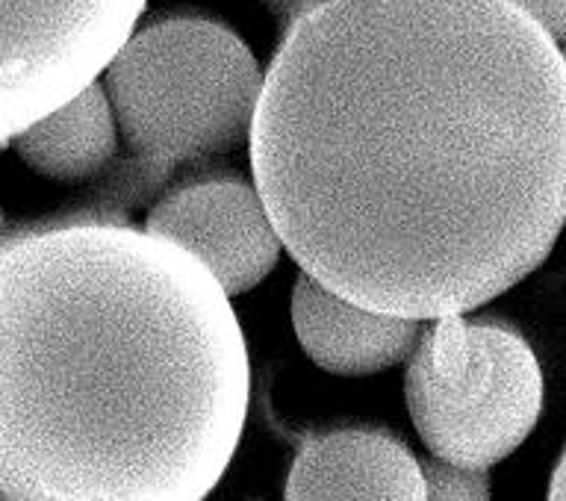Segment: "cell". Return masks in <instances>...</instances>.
<instances>
[{
	"instance_id": "6da1fadb",
	"label": "cell",
	"mask_w": 566,
	"mask_h": 501,
	"mask_svg": "<svg viewBox=\"0 0 566 501\" xmlns=\"http://www.w3.org/2000/svg\"><path fill=\"white\" fill-rule=\"evenodd\" d=\"M248 145L283 251L384 316H467L566 228V62L504 0H322Z\"/></svg>"
},
{
	"instance_id": "7a4b0ae2",
	"label": "cell",
	"mask_w": 566,
	"mask_h": 501,
	"mask_svg": "<svg viewBox=\"0 0 566 501\" xmlns=\"http://www.w3.org/2000/svg\"><path fill=\"white\" fill-rule=\"evenodd\" d=\"M248 405L242 325L184 248L122 225L0 248V501H203Z\"/></svg>"
},
{
	"instance_id": "3957f363",
	"label": "cell",
	"mask_w": 566,
	"mask_h": 501,
	"mask_svg": "<svg viewBox=\"0 0 566 501\" xmlns=\"http://www.w3.org/2000/svg\"><path fill=\"white\" fill-rule=\"evenodd\" d=\"M97 83L127 145L150 163L175 166L248 142L263 71L228 27L168 18L133 30Z\"/></svg>"
},
{
	"instance_id": "277c9868",
	"label": "cell",
	"mask_w": 566,
	"mask_h": 501,
	"mask_svg": "<svg viewBox=\"0 0 566 501\" xmlns=\"http://www.w3.org/2000/svg\"><path fill=\"white\" fill-rule=\"evenodd\" d=\"M405 398L433 458L490 469L528 440L543 410V369L502 325L437 319L407 357Z\"/></svg>"
},
{
	"instance_id": "5b68a950",
	"label": "cell",
	"mask_w": 566,
	"mask_h": 501,
	"mask_svg": "<svg viewBox=\"0 0 566 501\" xmlns=\"http://www.w3.org/2000/svg\"><path fill=\"white\" fill-rule=\"evenodd\" d=\"M148 0H0V142L92 86Z\"/></svg>"
},
{
	"instance_id": "8992f818",
	"label": "cell",
	"mask_w": 566,
	"mask_h": 501,
	"mask_svg": "<svg viewBox=\"0 0 566 501\" xmlns=\"http://www.w3.org/2000/svg\"><path fill=\"white\" fill-rule=\"evenodd\" d=\"M145 230L195 257L228 299L260 286L283 251L256 189L239 180L177 189L150 210Z\"/></svg>"
},
{
	"instance_id": "52a82bcc",
	"label": "cell",
	"mask_w": 566,
	"mask_h": 501,
	"mask_svg": "<svg viewBox=\"0 0 566 501\" xmlns=\"http://www.w3.org/2000/svg\"><path fill=\"white\" fill-rule=\"evenodd\" d=\"M283 501H424L422 463L387 434H327L301 449Z\"/></svg>"
},
{
	"instance_id": "ba28073f",
	"label": "cell",
	"mask_w": 566,
	"mask_h": 501,
	"mask_svg": "<svg viewBox=\"0 0 566 501\" xmlns=\"http://www.w3.org/2000/svg\"><path fill=\"white\" fill-rule=\"evenodd\" d=\"M292 327L318 369L343 378H366L407 361L422 322L357 307L301 274L292 292Z\"/></svg>"
},
{
	"instance_id": "9c48e42d",
	"label": "cell",
	"mask_w": 566,
	"mask_h": 501,
	"mask_svg": "<svg viewBox=\"0 0 566 501\" xmlns=\"http://www.w3.org/2000/svg\"><path fill=\"white\" fill-rule=\"evenodd\" d=\"M9 148L48 180L80 184L95 177L118 148V124L104 86L95 80L60 109L12 136Z\"/></svg>"
},
{
	"instance_id": "30bf717a",
	"label": "cell",
	"mask_w": 566,
	"mask_h": 501,
	"mask_svg": "<svg viewBox=\"0 0 566 501\" xmlns=\"http://www.w3.org/2000/svg\"><path fill=\"white\" fill-rule=\"evenodd\" d=\"M424 501H493L486 469H467L442 460L422 463Z\"/></svg>"
},
{
	"instance_id": "8fae6325",
	"label": "cell",
	"mask_w": 566,
	"mask_h": 501,
	"mask_svg": "<svg viewBox=\"0 0 566 501\" xmlns=\"http://www.w3.org/2000/svg\"><path fill=\"white\" fill-rule=\"evenodd\" d=\"M504 3L531 18L557 48L566 44V0H504Z\"/></svg>"
},
{
	"instance_id": "7c38bea8",
	"label": "cell",
	"mask_w": 566,
	"mask_h": 501,
	"mask_svg": "<svg viewBox=\"0 0 566 501\" xmlns=\"http://www.w3.org/2000/svg\"><path fill=\"white\" fill-rule=\"evenodd\" d=\"M546 501H566V449L557 460L555 472H552V484H548V499Z\"/></svg>"
},
{
	"instance_id": "4fadbf2b",
	"label": "cell",
	"mask_w": 566,
	"mask_h": 501,
	"mask_svg": "<svg viewBox=\"0 0 566 501\" xmlns=\"http://www.w3.org/2000/svg\"><path fill=\"white\" fill-rule=\"evenodd\" d=\"M9 142H12V139H9ZM9 142H0V150H3V148H9Z\"/></svg>"
},
{
	"instance_id": "5bb4252c",
	"label": "cell",
	"mask_w": 566,
	"mask_h": 501,
	"mask_svg": "<svg viewBox=\"0 0 566 501\" xmlns=\"http://www.w3.org/2000/svg\"><path fill=\"white\" fill-rule=\"evenodd\" d=\"M560 56H564V62H566V44H564V51H560Z\"/></svg>"
}]
</instances>
